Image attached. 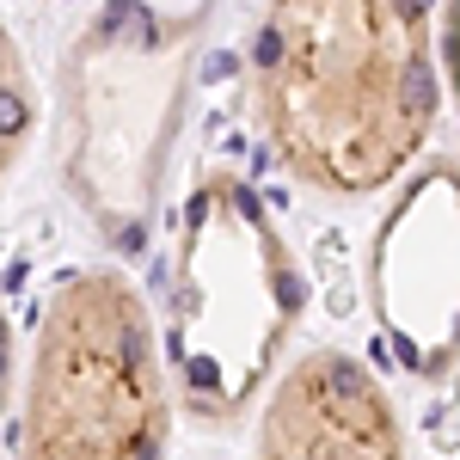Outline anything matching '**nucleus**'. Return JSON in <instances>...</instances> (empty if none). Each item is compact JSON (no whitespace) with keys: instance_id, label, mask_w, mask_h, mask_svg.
<instances>
[{"instance_id":"1","label":"nucleus","mask_w":460,"mask_h":460,"mask_svg":"<svg viewBox=\"0 0 460 460\" xmlns=\"http://www.w3.org/2000/svg\"><path fill=\"white\" fill-rule=\"evenodd\" d=\"M252 117L319 197H375L418 166L436 111V13L399 0H283L246 31Z\"/></svg>"},{"instance_id":"2","label":"nucleus","mask_w":460,"mask_h":460,"mask_svg":"<svg viewBox=\"0 0 460 460\" xmlns=\"http://www.w3.org/2000/svg\"><path fill=\"white\" fill-rule=\"evenodd\" d=\"M307 314V277L252 178L197 172L178 203L166 277V368L197 424H240L270 393Z\"/></svg>"},{"instance_id":"3","label":"nucleus","mask_w":460,"mask_h":460,"mask_svg":"<svg viewBox=\"0 0 460 460\" xmlns=\"http://www.w3.org/2000/svg\"><path fill=\"white\" fill-rule=\"evenodd\" d=\"M209 31V6H99L62 49V184L111 252L147 246Z\"/></svg>"},{"instance_id":"4","label":"nucleus","mask_w":460,"mask_h":460,"mask_svg":"<svg viewBox=\"0 0 460 460\" xmlns=\"http://www.w3.org/2000/svg\"><path fill=\"white\" fill-rule=\"evenodd\" d=\"M172 387L142 288L111 264L68 270L25 368L13 460H166Z\"/></svg>"},{"instance_id":"5","label":"nucleus","mask_w":460,"mask_h":460,"mask_svg":"<svg viewBox=\"0 0 460 460\" xmlns=\"http://www.w3.org/2000/svg\"><path fill=\"white\" fill-rule=\"evenodd\" d=\"M368 314L418 381L460 368V160L436 154L399 178L368 234Z\"/></svg>"},{"instance_id":"6","label":"nucleus","mask_w":460,"mask_h":460,"mask_svg":"<svg viewBox=\"0 0 460 460\" xmlns=\"http://www.w3.org/2000/svg\"><path fill=\"white\" fill-rule=\"evenodd\" d=\"M252 460H405V424L381 375L325 344L270 381Z\"/></svg>"},{"instance_id":"7","label":"nucleus","mask_w":460,"mask_h":460,"mask_svg":"<svg viewBox=\"0 0 460 460\" xmlns=\"http://www.w3.org/2000/svg\"><path fill=\"white\" fill-rule=\"evenodd\" d=\"M37 117H43V99H37L31 62H25L13 25L0 19V190L19 172V160H25V147L37 136Z\"/></svg>"},{"instance_id":"8","label":"nucleus","mask_w":460,"mask_h":460,"mask_svg":"<svg viewBox=\"0 0 460 460\" xmlns=\"http://www.w3.org/2000/svg\"><path fill=\"white\" fill-rule=\"evenodd\" d=\"M13 375H19V325H13V307L0 295V448L13 429Z\"/></svg>"},{"instance_id":"9","label":"nucleus","mask_w":460,"mask_h":460,"mask_svg":"<svg viewBox=\"0 0 460 460\" xmlns=\"http://www.w3.org/2000/svg\"><path fill=\"white\" fill-rule=\"evenodd\" d=\"M436 74L455 93V111H460V6L436 13Z\"/></svg>"}]
</instances>
